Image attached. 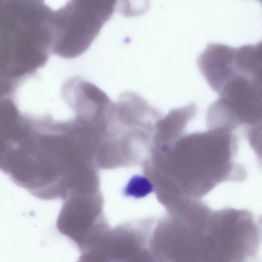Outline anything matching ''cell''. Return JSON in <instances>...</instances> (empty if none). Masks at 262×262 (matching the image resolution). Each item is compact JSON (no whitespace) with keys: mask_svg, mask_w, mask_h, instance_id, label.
I'll return each mask as SVG.
<instances>
[{"mask_svg":"<svg viewBox=\"0 0 262 262\" xmlns=\"http://www.w3.org/2000/svg\"><path fill=\"white\" fill-rule=\"evenodd\" d=\"M115 1H75L53 11L52 53L76 57L90 47L113 14Z\"/></svg>","mask_w":262,"mask_h":262,"instance_id":"obj_1","label":"cell"},{"mask_svg":"<svg viewBox=\"0 0 262 262\" xmlns=\"http://www.w3.org/2000/svg\"><path fill=\"white\" fill-rule=\"evenodd\" d=\"M152 229L147 221L110 228L80 257L84 262H157L150 247Z\"/></svg>","mask_w":262,"mask_h":262,"instance_id":"obj_2","label":"cell"},{"mask_svg":"<svg viewBox=\"0 0 262 262\" xmlns=\"http://www.w3.org/2000/svg\"><path fill=\"white\" fill-rule=\"evenodd\" d=\"M56 227L72 241L80 252L94 244L110 227L101 208L96 205L69 204L61 210Z\"/></svg>","mask_w":262,"mask_h":262,"instance_id":"obj_3","label":"cell"},{"mask_svg":"<svg viewBox=\"0 0 262 262\" xmlns=\"http://www.w3.org/2000/svg\"><path fill=\"white\" fill-rule=\"evenodd\" d=\"M154 190V187L146 177L141 175L133 176L123 189L124 195L135 199L143 198Z\"/></svg>","mask_w":262,"mask_h":262,"instance_id":"obj_4","label":"cell"},{"mask_svg":"<svg viewBox=\"0 0 262 262\" xmlns=\"http://www.w3.org/2000/svg\"><path fill=\"white\" fill-rule=\"evenodd\" d=\"M235 59H236V58H235ZM234 65H235V64H234ZM226 79H227V78H226ZM225 81H224V82H225ZM223 84H222V85H223ZM219 90H220V89H219ZM217 92H218V91H217Z\"/></svg>","mask_w":262,"mask_h":262,"instance_id":"obj_5","label":"cell"}]
</instances>
